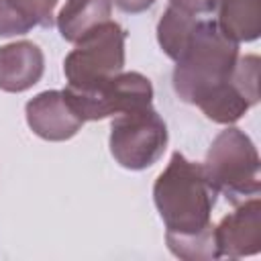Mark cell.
<instances>
[{"mask_svg": "<svg viewBox=\"0 0 261 261\" xmlns=\"http://www.w3.org/2000/svg\"><path fill=\"white\" fill-rule=\"evenodd\" d=\"M216 196L202 163L175 151L153 186V200L167 228L165 243L175 257L186 261L218 259L210 220Z\"/></svg>", "mask_w": 261, "mask_h": 261, "instance_id": "obj_1", "label": "cell"}, {"mask_svg": "<svg viewBox=\"0 0 261 261\" xmlns=\"http://www.w3.org/2000/svg\"><path fill=\"white\" fill-rule=\"evenodd\" d=\"M239 59V43L220 33L214 20L200 18L186 51L173 67V92L186 104L198 106L224 84Z\"/></svg>", "mask_w": 261, "mask_h": 261, "instance_id": "obj_2", "label": "cell"}, {"mask_svg": "<svg viewBox=\"0 0 261 261\" xmlns=\"http://www.w3.org/2000/svg\"><path fill=\"white\" fill-rule=\"evenodd\" d=\"M208 181L230 202L257 196L261 190L259 153L247 133L228 126L216 135L202 163Z\"/></svg>", "mask_w": 261, "mask_h": 261, "instance_id": "obj_3", "label": "cell"}, {"mask_svg": "<svg viewBox=\"0 0 261 261\" xmlns=\"http://www.w3.org/2000/svg\"><path fill=\"white\" fill-rule=\"evenodd\" d=\"M124 43L126 31L112 20L80 39L63 61L67 88L92 90L118 75L124 67Z\"/></svg>", "mask_w": 261, "mask_h": 261, "instance_id": "obj_4", "label": "cell"}, {"mask_svg": "<svg viewBox=\"0 0 261 261\" xmlns=\"http://www.w3.org/2000/svg\"><path fill=\"white\" fill-rule=\"evenodd\" d=\"M108 145L120 167L147 169L167 147V124L151 104L120 112L112 118Z\"/></svg>", "mask_w": 261, "mask_h": 261, "instance_id": "obj_5", "label": "cell"}, {"mask_svg": "<svg viewBox=\"0 0 261 261\" xmlns=\"http://www.w3.org/2000/svg\"><path fill=\"white\" fill-rule=\"evenodd\" d=\"M63 96L75 114L86 122L149 106L153 102V86L149 77L139 71H120L118 75L92 90L65 88Z\"/></svg>", "mask_w": 261, "mask_h": 261, "instance_id": "obj_6", "label": "cell"}, {"mask_svg": "<svg viewBox=\"0 0 261 261\" xmlns=\"http://www.w3.org/2000/svg\"><path fill=\"white\" fill-rule=\"evenodd\" d=\"M259 102V57L245 55L237 59L230 77L212 90L198 108L218 124H232Z\"/></svg>", "mask_w": 261, "mask_h": 261, "instance_id": "obj_7", "label": "cell"}, {"mask_svg": "<svg viewBox=\"0 0 261 261\" xmlns=\"http://www.w3.org/2000/svg\"><path fill=\"white\" fill-rule=\"evenodd\" d=\"M218 257H249L261 251V202L257 196L243 200L237 210L214 226Z\"/></svg>", "mask_w": 261, "mask_h": 261, "instance_id": "obj_8", "label": "cell"}, {"mask_svg": "<svg viewBox=\"0 0 261 261\" xmlns=\"http://www.w3.org/2000/svg\"><path fill=\"white\" fill-rule=\"evenodd\" d=\"M29 128L45 141H67L77 135L84 120L63 96V90H47L31 98L24 106Z\"/></svg>", "mask_w": 261, "mask_h": 261, "instance_id": "obj_9", "label": "cell"}, {"mask_svg": "<svg viewBox=\"0 0 261 261\" xmlns=\"http://www.w3.org/2000/svg\"><path fill=\"white\" fill-rule=\"evenodd\" d=\"M45 71V55L33 41H14L0 47V90L18 94L33 88Z\"/></svg>", "mask_w": 261, "mask_h": 261, "instance_id": "obj_10", "label": "cell"}, {"mask_svg": "<svg viewBox=\"0 0 261 261\" xmlns=\"http://www.w3.org/2000/svg\"><path fill=\"white\" fill-rule=\"evenodd\" d=\"M216 27L234 43H251L261 35V0H218Z\"/></svg>", "mask_w": 261, "mask_h": 261, "instance_id": "obj_11", "label": "cell"}, {"mask_svg": "<svg viewBox=\"0 0 261 261\" xmlns=\"http://www.w3.org/2000/svg\"><path fill=\"white\" fill-rule=\"evenodd\" d=\"M112 14L110 0H65L57 14V29L69 43H77L88 33L108 22Z\"/></svg>", "mask_w": 261, "mask_h": 261, "instance_id": "obj_12", "label": "cell"}, {"mask_svg": "<svg viewBox=\"0 0 261 261\" xmlns=\"http://www.w3.org/2000/svg\"><path fill=\"white\" fill-rule=\"evenodd\" d=\"M200 22V16L188 14L175 6H167L157 22V41L163 53L177 61L179 55L186 51L196 27Z\"/></svg>", "mask_w": 261, "mask_h": 261, "instance_id": "obj_13", "label": "cell"}, {"mask_svg": "<svg viewBox=\"0 0 261 261\" xmlns=\"http://www.w3.org/2000/svg\"><path fill=\"white\" fill-rule=\"evenodd\" d=\"M31 29H35V24L10 0H0V37L24 35Z\"/></svg>", "mask_w": 261, "mask_h": 261, "instance_id": "obj_14", "label": "cell"}, {"mask_svg": "<svg viewBox=\"0 0 261 261\" xmlns=\"http://www.w3.org/2000/svg\"><path fill=\"white\" fill-rule=\"evenodd\" d=\"M35 27H51L59 0H10Z\"/></svg>", "mask_w": 261, "mask_h": 261, "instance_id": "obj_15", "label": "cell"}, {"mask_svg": "<svg viewBox=\"0 0 261 261\" xmlns=\"http://www.w3.org/2000/svg\"><path fill=\"white\" fill-rule=\"evenodd\" d=\"M216 4H218V0H169V6H175L194 16L212 14L216 10Z\"/></svg>", "mask_w": 261, "mask_h": 261, "instance_id": "obj_16", "label": "cell"}, {"mask_svg": "<svg viewBox=\"0 0 261 261\" xmlns=\"http://www.w3.org/2000/svg\"><path fill=\"white\" fill-rule=\"evenodd\" d=\"M110 2H114L122 12H130V14L143 12L155 4V0H110Z\"/></svg>", "mask_w": 261, "mask_h": 261, "instance_id": "obj_17", "label": "cell"}]
</instances>
